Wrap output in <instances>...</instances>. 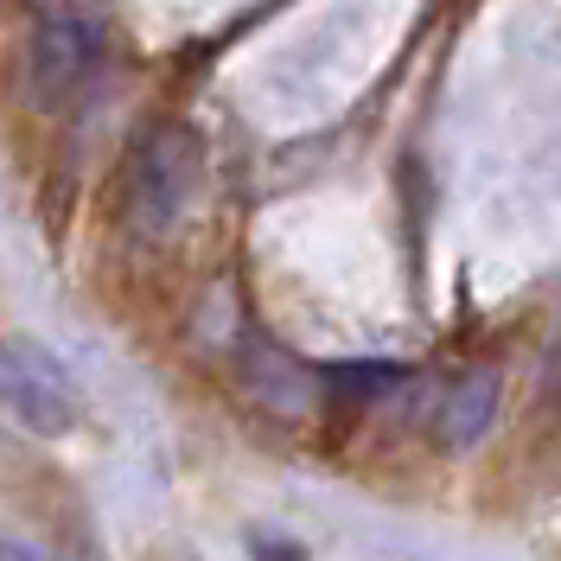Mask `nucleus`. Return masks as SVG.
<instances>
[{
    "mask_svg": "<svg viewBox=\"0 0 561 561\" xmlns=\"http://www.w3.org/2000/svg\"><path fill=\"white\" fill-rule=\"evenodd\" d=\"M0 415L38 440H65L83 427V389L38 339H0Z\"/></svg>",
    "mask_w": 561,
    "mask_h": 561,
    "instance_id": "nucleus-1",
    "label": "nucleus"
},
{
    "mask_svg": "<svg viewBox=\"0 0 561 561\" xmlns=\"http://www.w3.org/2000/svg\"><path fill=\"white\" fill-rule=\"evenodd\" d=\"M108 33L96 13L83 7H51L33 33V96L45 108H70L90 96V83L103 77Z\"/></svg>",
    "mask_w": 561,
    "mask_h": 561,
    "instance_id": "nucleus-2",
    "label": "nucleus"
},
{
    "mask_svg": "<svg viewBox=\"0 0 561 561\" xmlns=\"http://www.w3.org/2000/svg\"><path fill=\"white\" fill-rule=\"evenodd\" d=\"M198 185V153L179 128H153V135L135 147V167H128V224L140 237H167L179 217H185V198Z\"/></svg>",
    "mask_w": 561,
    "mask_h": 561,
    "instance_id": "nucleus-3",
    "label": "nucleus"
},
{
    "mask_svg": "<svg viewBox=\"0 0 561 561\" xmlns=\"http://www.w3.org/2000/svg\"><path fill=\"white\" fill-rule=\"evenodd\" d=\"M491 409H497V377H491V370L466 377V383H459L454 396H447V415H440V440H447L454 454H466L472 440H485Z\"/></svg>",
    "mask_w": 561,
    "mask_h": 561,
    "instance_id": "nucleus-4",
    "label": "nucleus"
},
{
    "mask_svg": "<svg viewBox=\"0 0 561 561\" xmlns=\"http://www.w3.org/2000/svg\"><path fill=\"white\" fill-rule=\"evenodd\" d=\"M249 549L268 561V556H280V561H307V549L300 542H287V536H262V529H249Z\"/></svg>",
    "mask_w": 561,
    "mask_h": 561,
    "instance_id": "nucleus-5",
    "label": "nucleus"
},
{
    "mask_svg": "<svg viewBox=\"0 0 561 561\" xmlns=\"http://www.w3.org/2000/svg\"><path fill=\"white\" fill-rule=\"evenodd\" d=\"M0 561H51V556H45L38 542H26V536H7V529H0Z\"/></svg>",
    "mask_w": 561,
    "mask_h": 561,
    "instance_id": "nucleus-6",
    "label": "nucleus"
}]
</instances>
